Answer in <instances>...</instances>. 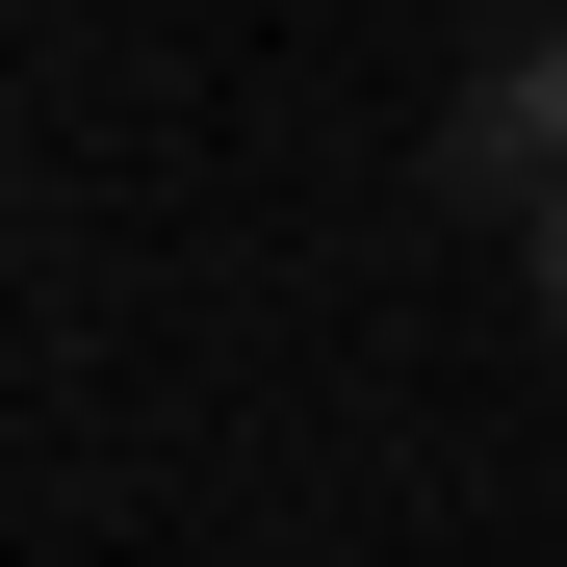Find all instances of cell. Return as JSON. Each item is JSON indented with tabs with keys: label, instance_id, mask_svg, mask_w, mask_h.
<instances>
[{
	"label": "cell",
	"instance_id": "cell-2",
	"mask_svg": "<svg viewBox=\"0 0 567 567\" xmlns=\"http://www.w3.org/2000/svg\"><path fill=\"white\" fill-rule=\"evenodd\" d=\"M516 258H542V336H567V207H542V233H516Z\"/></svg>",
	"mask_w": 567,
	"mask_h": 567
},
{
	"label": "cell",
	"instance_id": "cell-1",
	"mask_svg": "<svg viewBox=\"0 0 567 567\" xmlns=\"http://www.w3.org/2000/svg\"><path fill=\"white\" fill-rule=\"evenodd\" d=\"M439 207H567V27H516L491 78H464V104H439Z\"/></svg>",
	"mask_w": 567,
	"mask_h": 567
}]
</instances>
